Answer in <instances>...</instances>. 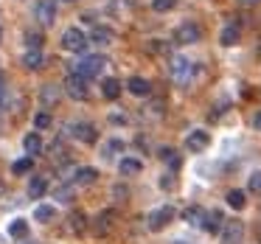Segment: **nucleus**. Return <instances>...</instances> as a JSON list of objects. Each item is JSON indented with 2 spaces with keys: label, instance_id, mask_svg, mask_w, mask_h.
<instances>
[{
  "label": "nucleus",
  "instance_id": "21",
  "mask_svg": "<svg viewBox=\"0 0 261 244\" xmlns=\"http://www.w3.org/2000/svg\"><path fill=\"white\" fill-rule=\"evenodd\" d=\"M219 42L225 48H233L239 42V25H225L222 29V34H219Z\"/></svg>",
  "mask_w": 261,
  "mask_h": 244
},
{
  "label": "nucleus",
  "instance_id": "41",
  "mask_svg": "<svg viewBox=\"0 0 261 244\" xmlns=\"http://www.w3.org/2000/svg\"><path fill=\"white\" fill-rule=\"evenodd\" d=\"M0 191H3V188H0Z\"/></svg>",
  "mask_w": 261,
  "mask_h": 244
},
{
  "label": "nucleus",
  "instance_id": "20",
  "mask_svg": "<svg viewBox=\"0 0 261 244\" xmlns=\"http://www.w3.org/2000/svg\"><path fill=\"white\" fill-rule=\"evenodd\" d=\"M45 191H48V180H45V177H31V182H29V197H31V199H40Z\"/></svg>",
  "mask_w": 261,
  "mask_h": 244
},
{
  "label": "nucleus",
  "instance_id": "17",
  "mask_svg": "<svg viewBox=\"0 0 261 244\" xmlns=\"http://www.w3.org/2000/svg\"><path fill=\"white\" fill-rule=\"evenodd\" d=\"M113 219H115V213L113 210H101V213L96 216V233L98 236H104V233H110V227H113Z\"/></svg>",
  "mask_w": 261,
  "mask_h": 244
},
{
  "label": "nucleus",
  "instance_id": "5",
  "mask_svg": "<svg viewBox=\"0 0 261 244\" xmlns=\"http://www.w3.org/2000/svg\"><path fill=\"white\" fill-rule=\"evenodd\" d=\"M174 219V210L169 208V205H163V208H158V210H152V213H149V219H146V227L149 230H163L166 225H169V222Z\"/></svg>",
  "mask_w": 261,
  "mask_h": 244
},
{
  "label": "nucleus",
  "instance_id": "22",
  "mask_svg": "<svg viewBox=\"0 0 261 244\" xmlns=\"http://www.w3.org/2000/svg\"><path fill=\"white\" fill-rule=\"evenodd\" d=\"M59 96H62V90H59L57 85H45V87H42V93H40V98H42V104H45V107L57 104Z\"/></svg>",
  "mask_w": 261,
  "mask_h": 244
},
{
  "label": "nucleus",
  "instance_id": "6",
  "mask_svg": "<svg viewBox=\"0 0 261 244\" xmlns=\"http://www.w3.org/2000/svg\"><path fill=\"white\" fill-rule=\"evenodd\" d=\"M34 17L40 20V25H54V20H57V3L54 0H37Z\"/></svg>",
  "mask_w": 261,
  "mask_h": 244
},
{
  "label": "nucleus",
  "instance_id": "27",
  "mask_svg": "<svg viewBox=\"0 0 261 244\" xmlns=\"http://www.w3.org/2000/svg\"><path fill=\"white\" fill-rule=\"evenodd\" d=\"M118 152H124V141H107L101 149V157H115Z\"/></svg>",
  "mask_w": 261,
  "mask_h": 244
},
{
  "label": "nucleus",
  "instance_id": "7",
  "mask_svg": "<svg viewBox=\"0 0 261 244\" xmlns=\"http://www.w3.org/2000/svg\"><path fill=\"white\" fill-rule=\"evenodd\" d=\"M70 135H73L76 141H82V143H96L98 141L96 126L87 124V121H76V124H70Z\"/></svg>",
  "mask_w": 261,
  "mask_h": 244
},
{
  "label": "nucleus",
  "instance_id": "12",
  "mask_svg": "<svg viewBox=\"0 0 261 244\" xmlns=\"http://www.w3.org/2000/svg\"><path fill=\"white\" fill-rule=\"evenodd\" d=\"M98 180V171L93 166H82V169L73 171V185H93Z\"/></svg>",
  "mask_w": 261,
  "mask_h": 244
},
{
  "label": "nucleus",
  "instance_id": "32",
  "mask_svg": "<svg viewBox=\"0 0 261 244\" xmlns=\"http://www.w3.org/2000/svg\"><path fill=\"white\" fill-rule=\"evenodd\" d=\"M174 6H177V0H152L154 12H171Z\"/></svg>",
  "mask_w": 261,
  "mask_h": 244
},
{
  "label": "nucleus",
  "instance_id": "33",
  "mask_svg": "<svg viewBox=\"0 0 261 244\" xmlns=\"http://www.w3.org/2000/svg\"><path fill=\"white\" fill-rule=\"evenodd\" d=\"M34 126H37V129H48V126H51V115H48V113H37L34 115Z\"/></svg>",
  "mask_w": 261,
  "mask_h": 244
},
{
  "label": "nucleus",
  "instance_id": "16",
  "mask_svg": "<svg viewBox=\"0 0 261 244\" xmlns=\"http://www.w3.org/2000/svg\"><path fill=\"white\" fill-rule=\"evenodd\" d=\"M42 62H45V59H42V51H40V48H29V51H25L23 65H25L29 70H40Z\"/></svg>",
  "mask_w": 261,
  "mask_h": 244
},
{
  "label": "nucleus",
  "instance_id": "36",
  "mask_svg": "<svg viewBox=\"0 0 261 244\" xmlns=\"http://www.w3.org/2000/svg\"><path fill=\"white\" fill-rule=\"evenodd\" d=\"M242 6H255V3H261V0H239Z\"/></svg>",
  "mask_w": 261,
  "mask_h": 244
},
{
  "label": "nucleus",
  "instance_id": "2",
  "mask_svg": "<svg viewBox=\"0 0 261 244\" xmlns=\"http://www.w3.org/2000/svg\"><path fill=\"white\" fill-rule=\"evenodd\" d=\"M104 57H82L79 62L73 65V73L82 76V79H96L98 73L104 70Z\"/></svg>",
  "mask_w": 261,
  "mask_h": 244
},
{
  "label": "nucleus",
  "instance_id": "18",
  "mask_svg": "<svg viewBox=\"0 0 261 244\" xmlns=\"http://www.w3.org/2000/svg\"><path fill=\"white\" fill-rule=\"evenodd\" d=\"M101 96L107 98V101H115V98L121 96V82L118 79H104L101 82Z\"/></svg>",
  "mask_w": 261,
  "mask_h": 244
},
{
  "label": "nucleus",
  "instance_id": "42",
  "mask_svg": "<svg viewBox=\"0 0 261 244\" xmlns=\"http://www.w3.org/2000/svg\"><path fill=\"white\" fill-rule=\"evenodd\" d=\"M180 244H182V241H180Z\"/></svg>",
  "mask_w": 261,
  "mask_h": 244
},
{
  "label": "nucleus",
  "instance_id": "1",
  "mask_svg": "<svg viewBox=\"0 0 261 244\" xmlns=\"http://www.w3.org/2000/svg\"><path fill=\"white\" fill-rule=\"evenodd\" d=\"M197 76V65L186 57H171V79L177 82L180 87H188Z\"/></svg>",
  "mask_w": 261,
  "mask_h": 244
},
{
  "label": "nucleus",
  "instance_id": "35",
  "mask_svg": "<svg viewBox=\"0 0 261 244\" xmlns=\"http://www.w3.org/2000/svg\"><path fill=\"white\" fill-rule=\"evenodd\" d=\"M171 185H174V177H169V174H166L163 180H160V188H171Z\"/></svg>",
  "mask_w": 261,
  "mask_h": 244
},
{
  "label": "nucleus",
  "instance_id": "24",
  "mask_svg": "<svg viewBox=\"0 0 261 244\" xmlns=\"http://www.w3.org/2000/svg\"><path fill=\"white\" fill-rule=\"evenodd\" d=\"M9 236H12V238H25V236H29V222H25V219L9 222Z\"/></svg>",
  "mask_w": 261,
  "mask_h": 244
},
{
  "label": "nucleus",
  "instance_id": "10",
  "mask_svg": "<svg viewBox=\"0 0 261 244\" xmlns=\"http://www.w3.org/2000/svg\"><path fill=\"white\" fill-rule=\"evenodd\" d=\"M211 146V135L205 129H194L191 135L186 138V149L188 152H205Z\"/></svg>",
  "mask_w": 261,
  "mask_h": 244
},
{
  "label": "nucleus",
  "instance_id": "37",
  "mask_svg": "<svg viewBox=\"0 0 261 244\" xmlns=\"http://www.w3.org/2000/svg\"><path fill=\"white\" fill-rule=\"evenodd\" d=\"M253 126H255V129H261V113H258V115H255V118H253Z\"/></svg>",
  "mask_w": 261,
  "mask_h": 244
},
{
  "label": "nucleus",
  "instance_id": "3",
  "mask_svg": "<svg viewBox=\"0 0 261 244\" xmlns=\"http://www.w3.org/2000/svg\"><path fill=\"white\" fill-rule=\"evenodd\" d=\"M87 45H90V40H87V34L82 29H68L62 34V48L70 53H85Z\"/></svg>",
  "mask_w": 261,
  "mask_h": 244
},
{
  "label": "nucleus",
  "instance_id": "25",
  "mask_svg": "<svg viewBox=\"0 0 261 244\" xmlns=\"http://www.w3.org/2000/svg\"><path fill=\"white\" fill-rule=\"evenodd\" d=\"M182 219H186L188 225H197L199 227L205 222V210L197 208V205H194V208H186V210H182Z\"/></svg>",
  "mask_w": 261,
  "mask_h": 244
},
{
  "label": "nucleus",
  "instance_id": "39",
  "mask_svg": "<svg viewBox=\"0 0 261 244\" xmlns=\"http://www.w3.org/2000/svg\"><path fill=\"white\" fill-rule=\"evenodd\" d=\"M0 87H3V79H0Z\"/></svg>",
  "mask_w": 261,
  "mask_h": 244
},
{
  "label": "nucleus",
  "instance_id": "28",
  "mask_svg": "<svg viewBox=\"0 0 261 244\" xmlns=\"http://www.w3.org/2000/svg\"><path fill=\"white\" fill-rule=\"evenodd\" d=\"M54 216H57V210H54L51 205H37V210H34V219L37 222H51Z\"/></svg>",
  "mask_w": 261,
  "mask_h": 244
},
{
  "label": "nucleus",
  "instance_id": "26",
  "mask_svg": "<svg viewBox=\"0 0 261 244\" xmlns=\"http://www.w3.org/2000/svg\"><path fill=\"white\" fill-rule=\"evenodd\" d=\"M227 205H230L233 210H242L244 205H247V199H244V191H239V188H233V191H227Z\"/></svg>",
  "mask_w": 261,
  "mask_h": 244
},
{
  "label": "nucleus",
  "instance_id": "15",
  "mask_svg": "<svg viewBox=\"0 0 261 244\" xmlns=\"http://www.w3.org/2000/svg\"><path fill=\"white\" fill-rule=\"evenodd\" d=\"M118 171L124 177H135V174H141V171H143V163H141V160H135V157H124L118 163Z\"/></svg>",
  "mask_w": 261,
  "mask_h": 244
},
{
  "label": "nucleus",
  "instance_id": "13",
  "mask_svg": "<svg viewBox=\"0 0 261 244\" xmlns=\"http://www.w3.org/2000/svg\"><path fill=\"white\" fill-rule=\"evenodd\" d=\"M126 90H129L132 96H149V93H152V85H149L143 76H132V79L126 82Z\"/></svg>",
  "mask_w": 261,
  "mask_h": 244
},
{
  "label": "nucleus",
  "instance_id": "11",
  "mask_svg": "<svg viewBox=\"0 0 261 244\" xmlns=\"http://www.w3.org/2000/svg\"><path fill=\"white\" fill-rule=\"evenodd\" d=\"M225 216H222V210H211V213H205V222L202 227L211 233V236H216V233H222V227H225Z\"/></svg>",
  "mask_w": 261,
  "mask_h": 244
},
{
  "label": "nucleus",
  "instance_id": "9",
  "mask_svg": "<svg viewBox=\"0 0 261 244\" xmlns=\"http://www.w3.org/2000/svg\"><path fill=\"white\" fill-rule=\"evenodd\" d=\"M244 227L239 219H227L225 227H222V244H242Z\"/></svg>",
  "mask_w": 261,
  "mask_h": 244
},
{
  "label": "nucleus",
  "instance_id": "34",
  "mask_svg": "<svg viewBox=\"0 0 261 244\" xmlns=\"http://www.w3.org/2000/svg\"><path fill=\"white\" fill-rule=\"evenodd\" d=\"M25 40H29V48H40L42 45V34H37V31H29Z\"/></svg>",
  "mask_w": 261,
  "mask_h": 244
},
{
  "label": "nucleus",
  "instance_id": "38",
  "mask_svg": "<svg viewBox=\"0 0 261 244\" xmlns=\"http://www.w3.org/2000/svg\"><path fill=\"white\" fill-rule=\"evenodd\" d=\"M3 101H6V90L0 87V107H3Z\"/></svg>",
  "mask_w": 261,
  "mask_h": 244
},
{
  "label": "nucleus",
  "instance_id": "14",
  "mask_svg": "<svg viewBox=\"0 0 261 244\" xmlns=\"http://www.w3.org/2000/svg\"><path fill=\"white\" fill-rule=\"evenodd\" d=\"M23 149H25V154H29V157L40 154L42 152V138L37 135V132H29V135L23 138Z\"/></svg>",
  "mask_w": 261,
  "mask_h": 244
},
{
  "label": "nucleus",
  "instance_id": "4",
  "mask_svg": "<svg viewBox=\"0 0 261 244\" xmlns=\"http://www.w3.org/2000/svg\"><path fill=\"white\" fill-rule=\"evenodd\" d=\"M199 40H202V29H199L197 23H191V20H188V23H180L174 29L177 45H194V42H199Z\"/></svg>",
  "mask_w": 261,
  "mask_h": 244
},
{
  "label": "nucleus",
  "instance_id": "30",
  "mask_svg": "<svg viewBox=\"0 0 261 244\" xmlns=\"http://www.w3.org/2000/svg\"><path fill=\"white\" fill-rule=\"evenodd\" d=\"M250 194H255V197H261V171H253L250 174V182H247Z\"/></svg>",
  "mask_w": 261,
  "mask_h": 244
},
{
  "label": "nucleus",
  "instance_id": "40",
  "mask_svg": "<svg viewBox=\"0 0 261 244\" xmlns=\"http://www.w3.org/2000/svg\"><path fill=\"white\" fill-rule=\"evenodd\" d=\"M65 3H70V0H65Z\"/></svg>",
  "mask_w": 261,
  "mask_h": 244
},
{
  "label": "nucleus",
  "instance_id": "8",
  "mask_svg": "<svg viewBox=\"0 0 261 244\" xmlns=\"http://www.w3.org/2000/svg\"><path fill=\"white\" fill-rule=\"evenodd\" d=\"M65 93H68L70 98H76V101H85V98H87V79L70 73L68 82H65Z\"/></svg>",
  "mask_w": 261,
  "mask_h": 244
},
{
  "label": "nucleus",
  "instance_id": "23",
  "mask_svg": "<svg viewBox=\"0 0 261 244\" xmlns=\"http://www.w3.org/2000/svg\"><path fill=\"white\" fill-rule=\"evenodd\" d=\"M34 169V157H20V160H14L12 163V174H17V177H23V174H29V171Z\"/></svg>",
  "mask_w": 261,
  "mask_h": 244
},
{
  "label": "nucleus",
  "instance_id": "31",
  "mask_svg": "<svg viewBox=\"0 0 261 244\" xmlns=\"http://www.w3.org/2000/svg\"><path fill=\"white\" fill-rule=\"evenodd\" d=\"M73 188L76 185H59L57 188V199L59 202H70V199H73Z\"/></svg>",
  "mask_w": 261,
  "mask_h": 244
},
{
  "label": "nucleus",
  "instance_id": "29",
  "mask_svg": "<svg viewBox=\"0 0 261 244\" xmlns=\"http://www.w3.org/2000/svg\"><path fill=\"white\" fill-rule=\"evenodd\" d=\"M85 227H87V219H85V213H82V210L70 213V230H73V233H82Z\"/></svg>",
  "mask_w": 261,
  "mask_h": 244
},
{
  "label": "nucleus",
  "instance_id": "19",
  "mask_svg": "<svg viewBox=\"0 0 261 244\" xmlns=\"http://www.w3.org/2000/svg\"><path fill=\"white\" fill-rule=\"evenodd\" d=\"M90 40L96 42V45H110V42L115 40V34L107 29V25H96V29H93V34H90Z\"/></svg>",
  "mask_w": 261,
  "mask_h": 244
}]
</instances>
